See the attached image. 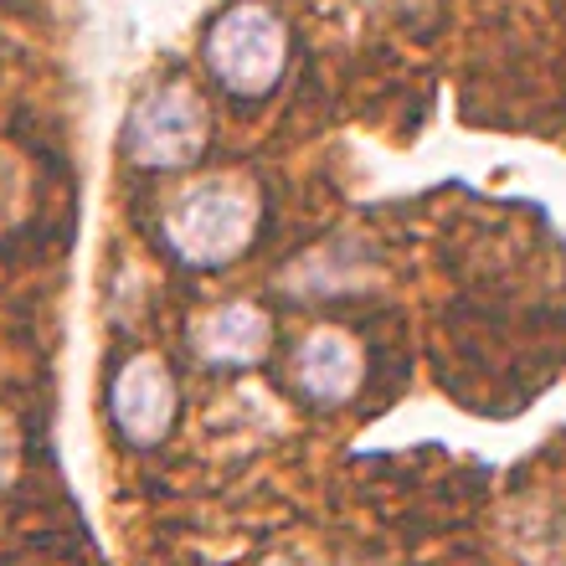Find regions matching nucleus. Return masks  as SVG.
I'll return each instance as SVG.
<instances>
[{
	"mask_svg": "<svg viewBox=\"0 0 566 566\" xmlns=\"http://www.w3.org/2000/svg\"><path fill=\"white\" fill-rule=\"evenodd\" d=\"M191 350L201 366L217 371H248L273 350V319L253 298H227L191 325Z\"/></svg>",
	"mask_w": 566,
	"mask_h": 566,
	"instance_id": "5",
	"label": "nucleus"
},
{
	"mask_svg": "<svg viewBox=\"0 0 566 566\" xmlns=\"http://www.w3.org/2000/svg\"><path fill=\"white\" fill-rule=\"evenodd\" d=\"M11 469H15V448H11V432L0 428V484L11 479Z\"/></svg>",
	"mask_w": 566,
	"mask_h": 566,
	"instance_id": "7",
	"label": "nucleus"
},
{
	"mask_svg": "<svg viewBox=\"0 0 566 566\" xmlns=\"http://www.w3.org/2000/svg\"><path fill=\"white\" fill-rule=\"evenodd\" d=\"M176 376L160 356H135L124 360L119 376H114V391H108V412H114V428L129 448H160L176 428Z\"/></svg>",
	"mask_w": 566,
	"mask_h": 566,
	"instance_id": "4",
	"label": "nucleus"
},
{
	"mask_svg": "<svg viewBox=\"0 0 566 566\" xmlns=\"http://www.w3.org/2000/svg\"><path fill=\"white\" fill-rule=\"evenodd\" d=\"M294 381L310 402L340 407V402H350L360 391V381H366V356H360V345L350 340L345 329L319 325L294 345Z\"/></svg>",
	"mask_w": 566,
	"mask_h": 566,
	"instance_id": "6",
	"label": "nucleus"
},
{
	"mask_svg": "<svg viewBox=\"0 0 566 566\" xmlns=\"http://www.w3.org/2000/svg\"><path fill=\"white\" fill-rule=\"evenodd\" d=\"M263 196L238 170H217L180 186L160 211V238L186 269H227L258 238Z\"/></svg>",
	"mask_w": 566,
	"mask_h": 566,
	"instance_id": "1",
	"label": "nucleus"
},
{
	"mask_svg": "<svg viewBox=\"0 0 566 566\" xmlns=\"http://www.w3.org/2000/svg\"><path fill=\"white\" fill-rule=\"evenodd\" d=\"M289 67V31L263 0L227 6L207 31V73L232 98H263Z\"/></svg>",
	"mask_w": 566,
	"mask_h": 566,
	"instance_id": "2",
	"label": "nucleus"
},
{
	"mask_svg": "<svg viewBox=\"0 0 566 566\" xmlns=\"http://www.w3.org/2000/svg\"><path fill=\"white\" fill-rule=\"evenodd\" d=\"M402 6V15H412V6H428V0H397Z\"/></svg>",
	"mask_w": 566,
	"mask_h": 566,
	"instance_id": "8",
	"label": "nucleus"
},
{
	"mask_svg": "<svg viewBox=\"0 0 566 566\" xmlns=\"http://www.w3.org/2000/svg\"><path fill=\"white\" fill-rule=\"evenodd\" d=\"M207 104L191 83H155L124 119V155L139 170H186L207 149Z\"/></svg>",
	"mask_w": 566,
	"mask_h": 566,
	"instance_id": "3",
	"label": "nucleus"
}]
</instances>
